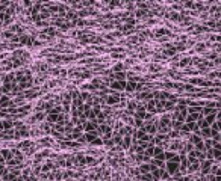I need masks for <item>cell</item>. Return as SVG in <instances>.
I'll use <instances>...</instances> for the list:
<instances>
[{
	"mask_svg": "<svg viewBox=\"0 0 221 181\" xmlns=\"http://www.w3.org/2000/svg\"><path fill=\"white\" fill-rule=\"evenodd\" d=\"M212 165H214V160H203L201 161V165H200V175H209L210 174V168Z\"/></svg>",
	"mask_w": 221,
	"mask_h": 181,
	"instance_id": "cell-1",
	"label": "cell"
},
{
	"mask_svg": "<svg viewBox=\"0 0 221 181\" xmlns=\"http://www.w3.org/2000/svg\"><path fill=\"white\" fill-rule=\"evenodd\" d=\"M126 83H127V81H118V80H114V81H111V83H109V89L121 94L123 90L126 89Z\"/></svg>",
	"mask_w": 221,
	"mask_h": 181,
	"instance_id": "cell-2",
	"label": "cell"
},
{
	"mask_svg": "<svg viewBox=\"0 0 221 181\" xmlns=\"http://www.w3.org/2000/svg\"><path fill=\"white\" fill-rule=\"evenodd\" d=\"M179 168H180V163H176V161H167L165 163V170L173 177L176 172H179Z\"/></svg>",
	"mask_w": 221,
	"mask_h": 181,
	"instance_id": "cell-3",
	"label": "cell"
},
{
	"mask_svg": "<svg viewBox=\"0 0 221 181\" xmlns=\"http://www.w3.org/2000/svg\"><path fill=\"white\" fill-rule=\"evenodd\" d=\"M32 145H35L33 140H30V139H24V140H20L18 143H17V148H18V149L24 154L26 151H28V149L32 147Z\"/></svg>",
	"mask_w": 221,
	"mask_h": 181,
	"instance_id": "cell-4",
	"label": "cell"
},
{
	"mask_svg": "<svg viewBox=\"0 0 221 181\" xmlns=\"http://www.w3.org/2000/svg\"><path fill=\"white\" fill-rule=\"evenodd\" d=\"M12 106V98L9 95H0V109H9Z\"/></svg>",
	"mask_w": 221,
	"mask_h": 181,
	"instance_id": "cell-5",
	"label": "cell"
},
{
	"mask_svg": "<svg viewBox=\"0 0 221 181\" xmlns=\"http://www.w3.org/2000/svg\"><path fill=\"white\" fill-rule=\"evenodd\" d=\"M83 138H85V143H92L97 138H100V134H99V131H91V133H83Z\"/></svg>",
	"mask_w": 221,
	"mask_h": 181,
	"instance_id": "cell-6",
	"label": "cell"
},
{
	"mask_svg": "<svg viewBox=\"0 0 221 181\" xmlns=\"http://www.w3.org/2000/svg\"><path fill=\"white\" fill-rule=\"evenodd\" d=\"M208 47H212L210 42H196V45H194L192 51H196V53H203Z\"/></svg>",
	"mask_w": 221,
	"mask_h": 181,
	"instance_id": "cell-7",
	"label": "cell"
},
{
	"mask_svg": "<svg viewBox=\"0 0 221 181\" xmlns=\"http://www.w3.org/2000/svg\"><path fill=\"white\" fill-rule=\"evenodd\" d=\"M97 128H99V124H95L92 121H86L83 124V131L85 133H91V131H95Z\"/></svg>",
	"mask_w": 221,
	"mask_h": 181,
	"instance_id": "cell-8",
	"label": "cell"
},
{
	"mask_svg": "<svg viewBox=\"0 0 221 181\" xmlns=\"http://www.w3.org/2000/svg\"><path fill=\"white\" fill-rule=\"evenodd\" d=\"M47 77H49L47 72H44V74H38L37 77H33V86H38L40 88V85L44 83V81L47 80Z\"/></svg>",
	"mask_w": 221,
	"mask_h": 181,
	"instance_id": "cell-9",
	"label": "cell"
},
{
	"mask_svg": "<svg viewBox=\"0 0 221 181\" xmlns=\"http://www.w3.org/2000/svg\"><path fill=\"white\" fill-rule=\"evenodd\" d=\"M138 169L141 172V175H145V174H150V172H152V165H150V163H143V165L138 166Z\"/></svg>",
	"mask_w": 221,
	"mask_h": 181,
	"instance_id": "cell-10",
	"label": "cell"
},
{
	"mask_svg": "<svg viewBox=\"0 0 221 181\" xmlns=\"http://www.w3.org/2000/svg\"><path fill=\"white\" fill-rule=\"evenodd\" d=\"M200 136H201L203 140H205V139H212V130H210V127H208V128H201V130H200Z\"/></svg>",
	"mask_w": 221,
	"mask_h": 181,
	"instance_id": "cell-11",
	"label": "cell"
},
{
	"mask_svg": "<svg viewBox=\"0 0 221 181\" xmlns=\"http://www.w3.org/2000/svg\"><path fill=\"white\" fill-rule=\"evenodd\" d=\"M132 147V136H124V138H123V143H121V148L123 149H129Z\"/></svg>",
	"mask_w": 221,
	"mask_h": 181,
	"instance_id": "cell-12",
	"label": "cell"
},
{
	"mask_svg": "<svg viewBox=\"0 0 221 181\" xmlns=\"http://www.w3.org/2000/svg\"><path fill=\"white\" fill-rule=\"evenodd\" d=\"M124 69H126V67H124V63H123V62H117L114 67H111V72H114V74H115V72H121V71H124Z\"/></svg>",
	"mask_w": 221,
	"mask_h": 181,
	"instance_id": "cell-13",
	"label": "cell"
},
{
	"mask_svg": "<svg viewBox=\"0 0 221 181\" xmlns=\"http://www.w3.org/2000/svg\"><path fill=\"white\" fill-rule=\"evenodd\" d=\"M147 69L152 71V72H159V71H162V65L161 63H156V62H152V63H148Z\"/></svg>",
	"mask_w": 221,
	"mask_h": 181,
	"instance_id": "cell-14",
	"label": "cell"
},
{
	"mask_svg": "<svg viewBox=\"0 0 221 181\" xmlns=\"http://www.w3.org/2000/svg\"><path fill=\"white\" fill-rule=\"evenodd\" d=\"M167 17H168L171 21H177V23H180V21H182L180 12H176V11H171V12H168V15H167Z\"/></svg>",
	"mask_w": 221,
	"mask_h": 181,
	"instance_id": "cell-15",
	"label": "cell"
},
{
	"mask_svg": "<svg viewBox=\"0 0 221 181\" xmlns=\"http://www.w3.org/2000/svg\"><path fill=\"white\" fill-rule=\"evenodd\" d=\"M0 154H2V157L8 161V160H11L12 159V149H8V148H2L0 149Z\"/></svg>",
	"mask_w": 221,
	"mask_h": 181,
	"instance_id": "cell-16",
	"label": "cell"
},
{
	"mask_svg": "<svg viewBox=\"0 0 221 181\" xmlns=\"http://www.w3.org/2000/svg\"><path fill=\"white\" fill-rule=\"evenodd\" d=\"M189 65H191V58H182L180 62L177 63V67H180V68H186Z\"/></svg>",
	"mask_w": 221,
	"mask_h": 181,
	"instance_id": "cell-17",
	"label": "cell"
},
{
	"mask_svg": "<svg viewBox=\"0 0 221 181\" xmlns=\"http://www.w3.org/2000/svg\"><path fill=\"white\" fill-rule=\"evenodd\" d=\"M203 80H205V79H201V77H191L189 79V85H192V86H201Z\"/></svg>",
	"mask_w": 221,
	"mask_h": 181,
	"instance_id": "cell-18",
	"label": "cell"
},
{
	"mask_svg": "<svg viewBox=\"0 0 221 181\" xmlns=\"http://www.w3.org/2000/svg\"><path fill=\"white\" fill-rule=\"evenodd\" d=\"M91 147H92V148H100V147H103V139H102V138H97V139L91 143Z\"/></svg>",
	"mask_w": 221,
	"mask_h": 181,
	"instance_id": "cell-19",
	"label": "cell"
},
{
	"mask_svg": "<svg viewBox=\"0 0 221 181\" xmlns=\"http://www.w3.org/2000/svg\"><path fill=\"white\" fill-rule=\"evenodd\" d=\"M183 90H186V92H196V90H198V88L188 83V85H183Z\"/></svg>",
	"mask_w": 221,
	"mask_h": 181,
	"instance_id": "cell-20",
	"label": "cell"
},
{
	"mask_svg": "<svg viewBox=\"0 0 221 181\" xmlns=\"http://www.w3.org/2000/svg\"><path fill=\"white\" fill-rule=\"evenodd\" d=\"M205 56H206L208 59H215V60H217V58H218V51L215 50V51H209V53H205Z\"/></svg>",
	"mask_w": 221,
	"mask_h": 181,
	"instance_id": "cell-21",
	"label": "cell"
},
{
	"mask_svg": "<svg viewBox=\"0 0 221 181\" xmlns=\"http://www.w3.org/2000/svg\"><path fill=\"white\" fill-rule=\"evenodd\" d=\"M74 59H76V56H62V62H70Z\"/></svg>",
	"mask_w": 221,
	"mask_h": 181,
	"instance_id": "cell-22",
	"label": "cell"
},
{
	"mask_svg": "<svg viewBox=\"0 0 221 181\" xmlns=\"http://www.w3.org/2000/svg\"><path fill=\"white\" fill-rule=\"evenodd\" d=\"M208 77H209L210 80H214V79L217 77V72H209V74H208Z\"/></svg>",
	"mask_w": 221,
	"mask_h": 181,
	"instance_id": "cell-23",
	"label": "cell"
},
{
	"mask_svg": "<svg viewBox=\"0 0 221 181\" xmlns=\"http://www.w3.org/2000/svg\"><path fill=\"white\" fill-rule=\"evenodd\" d=\"M217 121L221 122V109H218V112H217Z\"/></svg>",
	"mask_w": 221,
	"mask_h": 181,
	"instance_id": "cell-24",
	"label": "cell"
},
{
	"mask_svg": "<svg viewBox=\"0 0 221 181\" xmlns=\"http://www.w3.org/2000/svg\"><path fill=\"white\" fill-rule=\"evenodd\" d=\"M215 63H217V65H221V56H218V58H217Z\"/></svg>",
	"mask_w": 221,
	"mask_h": 181,
	"instance_id": "cell-25",
	"label": "cell"
}]
</instances>
